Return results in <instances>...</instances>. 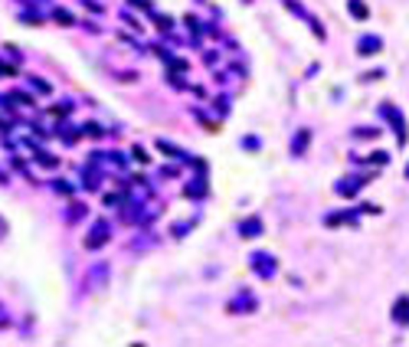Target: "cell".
<instances>
[{
    "label": "cell",
    "mask_w": 409,
    "mask_h": 347,
    "mask_svg": "<svg viewBox=\"0 0 409 347\" xmlns=\"http://www.w3.org/2000/svg\"><path fill=\"white\" fill-rule=\"evenodd\" d=\"M132 154H134V157H138V161H141V164H145V161H147V154H145V148H132Z\"/></svg>",
    "instance_id": "cell-18"
},
{
    "label": "cell",
    "mask_w": 409,
    "mask_h": 347,
    "mask_svg": "<svg viewBox=\"0 0 409 347\" xmlns=\"http://www.w3.org/2000/svg\"><path fill=\"white\" fill-rule=\"evenodd\" d=\"M393 321H396V324H406V328H409V298H406V295H403V298L393 305Z\"/></svg>",
    "instance_id": "cell-9"
},
{
    "label": "cell",
    "mask_w": 409,
    "mask_h": 347,
    "mask_svg": "<svg viewBox=\"0 0 409 347\" xmlns=\"http://www.w3.org/2000/svg\"><path fill=\"white\" fill-rule=\"evenodd\" d=\"M380 115H383V118H386V121H390V125H393L396 141H399V144H406L409 131H406V118L399 115V108H396V105H390V102H386V105H380Z\"/></svg>",
    "instance_id": "cell-3"
},
{
    "label": "cell",
    "mask_w": 409,
    "mask_h": 347,
    "mask_svg": "<svg viewBox=\"0 0 409 347\" xmlns=\"http://www.w3.org/2000/svg\"><path fill=\"white\" fill-rule=\"evenodd\" d=\"M105 242H108V223L99 220V223L92 227V233L86 236V249H99V246H105Z\"/></svg>",
    "instance_id": "cell-5"
},
{
    "label": "cell",
    "mask_w": 409,
    "mask_h": 347,
    "mask_svg": "<svg viewBox=\"0 0 409 347\" xmlns=\"http://www.w3.org/2000/svg\"><path fill=\"white\" fill-rule=\"evenodd\" d=\"M367 181H370V177H344V181L334 183V194H337V196H354Z\"/></svg>",
    "instance_id": "cell-6"
},
{
    "label": "cell",
    "mask_w": 409,
    "mask_h": 347,
    "mask_svg": "<svg viewBox=\"0 0 409 347\" xmlns=\"http://www.w3.org/2000/svg\"><path fill=\"white\" fill-rule=\"evenodd\" d=\"M0 183H3V174H0Z\"/></svg>",
    "instance_id": "cell-20"
},
{
    "label": "cell",
    "mask_w": 409,
    "mask_h": 347,
    "mask_svg": "<svg viewBox=\"0 0 409 347\" xmlns=\"http://www.w3.org/2000/svg\"><path fill=\"white\" fill-rule=\"evenodd\" d=\"M203 190H206V181H200V183H190V187H187L184 194H187V196H200Z\"/></svg>",
    "instance_id": "cell-15"
},
{
    "label": "cell",
    "mask_w": 409,
    "mask_h": 347,
    "mask_svg": "<svg viewBox=\"0 0 409 347\" xmlns=\"http://www.w3.org/2000/svg\"><path fill=\"white\" fill-rule=\"evenodd\" d=\"M327 227H340V223H357V213H331L327 220H324Z\"/></svg>",
    "instance_id": "cell-11"
},
{
    "label": "cell",
    "mask_w": 409,
    "mask_h": 347,
    "mask_svg": "<svg viewBox=\"0 0 409 347\" xmlns=\"http://www.w3.org/2000/svg\"><path fill=\"white\" fill-rule=\"evenodd\" d=\"M99 279H108V266H95V269H92V275L86 279V288H95V282H99Z\"/></svg>",
    "instance_id": "cell-12"
},
{
    "label": "cell",
    "mask_w": 409,
    "mask_h": 347,
    "mask_svg": "<svg viewBox=\"0 0 409 347\" xmlns=\"http://www.w3.org/2000/svg\"><path fill=\"white\" fill-rule=\"evenodd\" d=\"M406 174H409V170H406Z\"/></svg>",
    "instance_id": "cell-21"
},
{
    "label": "cell",
    "mask_w": 409,
    "mask_h": 347,
    "mask_svg": "<svg viewBox=\"0 0 409 347\" xmlns=\"http://www.w3.org/2000/svg\"><path fill=\"white\" fill-rule=\"evenodd\" d=\"M226 311H230V315H252V311H259V298H256L249 288H243V292H236L233 298H230Z\"/></svg>",
    "instance_id": "cell-1"
},
{
    "label": "cell",
    "mask_w": 409,
    "mask_h": 347,
    "mask_svg": "<svg viewBox=\"0 0 409 347\" xmlns=\"http://www.w3.org/2000/svg\"><path fill=\"white\" fill-rule=\"evenodd\" d=\"M252 259V272L259 275V279H275V272H278V259L272 256V253H256V256H249Z\"/></svg>",
    "instance_id": "cell-2"
},
{
    "label": "cell",
    "mask_w": 409,
    "mask_h": 347,
    "mask_svg": "<svg viewBox=\"0 0 409 347\" xmlns=\"http://www.w3.org/2000/svg\"><path fill=\"white\" fill-rule=\"evenodd\" d=\"M3 236H7V223L0 220V240H3Z\"/></svg>",
    "instance_id": "cell-19"
},
{
    "label": "cell",
    "mask_w": 409,
    "mask_h": 347,
    "mask_svg": "<svg viewBox=\"0 0 409 347\" xmlns=\"http://www.w3.org/2000/svg\"><path fill=\"white\" fill-rule=\"evenodd\" d=\"M347 7H351V14L357 16V20H367V16H370V10H367V3H360V0H351Z\"/></svg>",
    "instance_id": "cell-13"
},
{
    "label": "cell",
    "mask_w": 409,
    "mask_h": 347,
    "mask_svg": "<svg viewBox=\"0 0 409 347\" xmlns=\"http://www.w3.org/2000/svg\"><path fill=\"white\" fill-rule=\"evenodd\" d=\"M308 141H311V128H301V131L295 135V141H292V154H295V157H301V154H305Z\"/></svg>",
    "instance_id": "cell-10"
},
{
    "label": "cell",
    "mask_w": 409,
    "mask_h": 347,
    "mask_svg": "<svg viewBox=\"0 0 409 347\" xmlns=\"http://www.w3.org/2000/svg\"><path fill=\"white\" fill-rule=\"evenodd\" d=\"M383 40L380 36H360V43H357V53L360 56H373V53H380Z\"/></svg>",
    "instance_id": "cell-8"
},
{
    "label": "cell",
    "mask_w": 409,
    "mask_h": 347,
    "mask_svg": "<svg viewBox=\"0 0 409 347\" xmlns=\"http://www.w3.org/2000/svg\"><path fill=\"white\" fill-rule=\"evenodd\" d=\"M0 328H10V315H7V308L0 305Z\"/></svg>",
    "instance_id": "cell-16"
},
{
    "label": "cell",
    "mask_w": 409,
    "mask_h": 347,
    "mask_svg": "<svg viewBox=\"0 0 409 347\" xmlns=\"http://www.w3.org/2000/svg\"><path fill=\"white\" fill-rule=\"evenodd\" d=\"M53 16H56L62 27H73V23H75V16L69 14V10H53Z\"/></svg>",
    "instance_id": "cell-14"
},
{
    "label": "cell",
    "mask_w": 409,
    "mask_h": 347,
    "mask_svg": "<svg viewBox=\"0 0 409 347\" xmlns=\"http://www.w3.org/2000/svg\"><path fill=\"white\" fill-rule=\"evenodd\" d=\"M282 3H285V7H288V10H292L295 16H301V20L308 23V27L314 30V36H318V40H324V27L318 23V16H314V14H308V10L301 7V3H298V0H282Z\"/></svg>",
    "instance_id": "cell-4"
},
{
    "label": "cell",
    "mask_w": 409,
    "mask_h": 347,
    "mask_svg": "<svg viewBox=\"0 0 409 347\" xmlns=\"http://www.w3.org/2000/svg\"><path fill=\"white\" fill-rule=\"evenodd\" d=\"M69 216H73V220H82V216H86V207H82V203H75V210L69 213Z\"/></svg>",
    "instance_id": "cell-17"
},
{
    "label": "cell",
    "mask_w": 409,
    "mask_h": 347,
    "mask_svg": "<svg viewBox=\"0 0 409 347\" xmlns=\"http://www.w3.org/2000/svg\"><path fill=\"white\" fill-rule=\"evenodd\" d=\"M239 236H243V240H256V236H262V220H259V216L243 220V223H239Z\"/></svg>",
    "instance_id": "cell-7"
}]
</instances>
